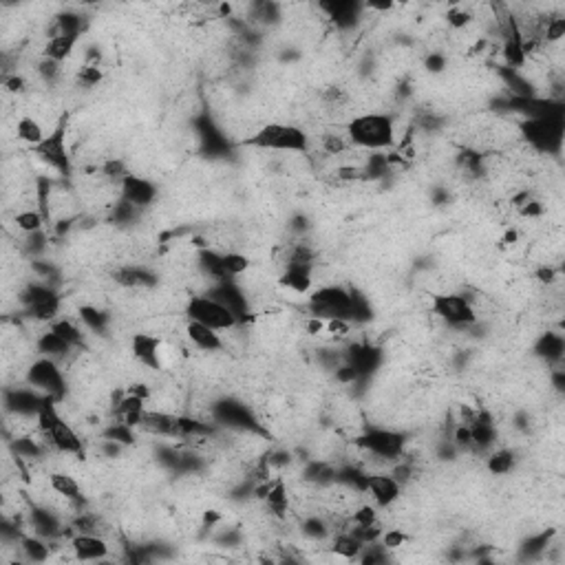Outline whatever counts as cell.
<instances>
[{"label":"cell","instance_id":"60d3db41","mask_svg":"<svg viewBox=\"0 0 565 565\" xmlns=\"http://www.w3.org/2000/svg\"><path fill=\"white\" fill-rule=\"evenodd\" d=\"M424 65H426V69H429L431 73H439V71H444L446 60H444V55H441V53H433V55H429V58L424 60Z\"/></svg>","mask_w":565,"mask_h":565},{"label":"cell","instance_id":"5bb4252c","mask_svg":"<svg viewBox=\"0 0 565 565\" xmlns=\"http://www.w3.org/2000/svg\"><path fill=\"white\" fill-rule=\"evenodd\" d=\"M366 491L371 493L378 506H389L400 497V481L393 475H369Z\"/></svg>","mask_w":565,"mask_h":565},{"label":"cell","instance_id":"f35d334b","mask_svg":"<svg viewBox=\"0 0 565 565\" xmlns=\"http://www.w3.org/2000/svg\"><path fill=\"white\" fill-rule=\"evenodd\" d=\"M470 20H472V18H470V13H466L464 9H451V11H448V22H451L453 27H466Z\"/></svg>","mask_w":565,"mask_h":565},{"label":"cell","instance_id":"f1b7e54d","mask_svg":"<svg viewBox=\"0 0 565 565\" xmlns=\"http://www.w3.org/2000/svg\"><path fill=\"white\" fill-rule=\"evenodd\" d=\"M42 223H44V217H42L40 210H27V212H20V215L16 217V225L27 234L40 232Z\"/></svg>","mask_w":565,"mask_h":565},{"label":"cell","instance_id":"ac0fdd59","mask_svg":"<svg viewBox=\"0 0 565 565\" xmlns=\"http://www.w3.org/2000/svg\"><path fill=\"white\" fill-rule=\"evenodd\" d=\"M115 279L124 287H152L157 283L155 274L144 270V267H121L115 274Z\"/></svg>","mask_w":565,"mask_h":565},{"label":"cell","instance_id":"1f68e13d","mask_svg":"<svg viewBox=\"0 0 565 565\" xmlns=\"http://www.w3.org/2000/svg\"><path fill=\"white\" fill-rule=\"evenodd\" d=\"M80 316H82V323L91 329V331H106V316L95 310V307H82L80 310Z\"/></svg>","mask_w":565,"mask_h":565},{"label":"cell","instance_id":"e0dca14e","mask_svg":"<svg viewBox=\"0 0 565 565\" xmlns=\"http://www.w3.org/2000/svg\"><path fill=\"white\" fill-rule=\"evenodd\" d=\"M49 484H51V488L58 495H62L71 503H78V506H80V503H84V495H82L80 484L75 481V477L67 475V472H53V475L49 477Z\"/></svg>","mask_w":565,"mask_h":565},{"label":"cell","instance_id":"74e56055","mask_svg":"<svg viewBox=\"0 0 565 565\" xmlns=\"http://www.w3.org/2000/svg\"><path fill=\"white\" fill-rule=\"evenodd\" d=\"M40 75L44 80H49L53 82L58 75H60V62H55V60H49V58H44L42 62H40Z\"/></svg>","mask_w":565,"mask_h":565},{"label":"cell","instance_id":"d6a6232c","mask_svg":"<svg viewBox=\"0 0 565 565\" xmlns=\"http://www.w3.org/2000/svg\"><path fill=\"white\" fill-rule=\"evenodd\" d=\"M223 265H225L227 274L234 279V277H241L243 272H248L250 261L239 252H230V254H223Z\"/></svg>","mask_w":565,"mask_h":565},{"label":"cell","instance_id":"277c9868","mask_svg":"<svg viewBox=\"0 0 565 565\" xmlns=\"http://www.w3.org/2000/svg\"><path fill=\"white\" fill-rule=\"evenodd\" d=\"M314 318H345L351 320V292L343 287H320L310 298Z\"/></svg>","mask_w":565,"mask_h":565},{"label":"cell","instance_id":"7bdbcfd3","mask_svg":"<svg viewBox=\"0 0 565 565\" xmlns=\"http://www.w3.org/2000/svg\"><path fill=\"white\" fill-rule=\"evenodd\" d=\"M221 519V514L217 512V510H208V512H204V528H210V526H215L217 521Z\"/></svg>","mask_w":565,"mask_h":565},{"label":"cell","instance_id":"836d02e7","mask_svg":"<svg viewBox=\"0 0 565 565\" xmlns=\"http://www.w3.org/2000/svg\"><path fill=\"white\" fill-rule=\"evenodd\" d=\"M75 78H78V84H80V86L91 88V86H95V84L102 80V71H100L98 67L86 65V67H82V69L78 71V75H75Z\"/></svg>","mask_w":565,"mask_h":565},{"label":"cell","instance_id":"83f0119b","mask_svg":"<svg viewBox=\"0 0 565 565\" xmlns=\"http://www.w3.org/2000/svg\"><path fill=\"white\" fill-rule=\"evenodd\" d=\"M512 464H514L512 453L501 448V451L491 455V460H488V470H491L493 475H506V472H510Z\"/></svg>","mask_w":565,"mask_h":565},{"label":"cell","instance_id":"f546056e","mask_svg":"<svg viewBox=\"0 0 565 565\" xmlns=\"http://www.w3.org/2000/svg\"><path fill=\"white\" fill-rule=\"evenodd\" d=\"M20 547H22V552L29 561H44L49 557V547L44 545L40 539H34V537H25L20 541Z\"/></svg>","mask_w":565,"mask_h":565},{"label":"cell","instance_id":"2e32d148","mask_svg":"<svg viewBox=\"0 0 565 565\" xmlns=\"http://www.w3.org/2000/svg\"><path fill=\"white\" fill-rule=\"evenodd\" d=\"M199 267L206 277H210L217 283H230L232 281V277L227 274V270L223 265V256L212 252V250H206V248L199 250Z\"/></svg>","mask_w":565,"mask_h":565},{"label":"cell","instance_id":"4fadbf2b","mask_svg":"<svg viewBox=\"0 0 565 565\" xmlns=\"http://www.w3.org/2000/svg\"><path fill=\"white\" fill-rule=\"evenodd\" d=\"M71 547H73V554L80 561H95V559L106 557V552H109V545H106L98 534H86V532L73 534Z\"/></svg>","mask_w":565,"mask_h":565},{"label":"cell","instance_id":"b9f144b4","mask_svg":"<svg viewBox=\"0 0 565 565\" xmlns=\"http://www.w3.org/2000/svg\"><path fill=\"white\" fill-rule=\"evenodd\" d=\"M5 88L11 91V93H18V91L25 88V82H22V78H18V75H11V78L5 80Z\"/></svg>","mask_w":565,"mask_h":565},{"label":"cell","instance_id":"8d00e7d4","mask_svg":"<svg viewBox=\"0 0 565 565\" xmlns=\"http://www.w3.org/2000/svg\"><path fill=\"white\" fill-rule=\"evenodd\" d=\"M354 524H356V526H373V524H378L375 508H371V506H360V508L354 512Z\"/></svg>","mask_w":565,"mask_h":565},{"label":"cell","instance_id":"4316f807","mask_svg":"<svg viewBox=\"0 0 565 565\" xmlns=\"http://www.w3.org/2000/svg\"><path fill=\"white\" fill-rule=\"evenodd\" d=\"M18 137L27 144H34V148L44 140V133H42V126L34 117H22L18 121Z\"/></svg>","mask_w":565,"mask_h":565},{"label":"cell","instance_id":"3957f363","mask_svg":"<svg viewBox=\"0 0 565 565\" xmlns=\"http://www.w3.org/2000/svg\"><path fill=\"white\" fill-rule=\"evenodd\" d=\"M186 314H188L190 320H194V323H201V325L212 327V329H217V331L232 329L239 323V318L230 310L223 307L221 303L212 300L210 296H194V298H190L188 300V307H186Z\"/></svg>","mask_w":565,"mask_h":565},{"label":"cell","instance_id":"7c38bea8","mask_svg":"<svg viewBox=\"0 0 565 565\" xmlns=\"http://www.w3.org/2000/svg\"><path fill=\"white\" fill-rule=\"evenodd\" d=\"M159 351H161V340L157 335L137 333L133 338V354L144 366H148V369H159L161 366Z\"/></svg>","mask_w":565,"mask_h":565},{"label":"cell","instance_id":"5b68a950","mask_svg":"<svg viewBox=\"0 0 565 565\" xmlns=\"http://www.w3.org/2000/svg\"><path fill=\"white\" fill-rule=\"evenodd\" d=\"M521 135L530 146L539 150H552L561 146L563 140V117H541L526 119L521 124Z\"/></svg>","mask_w":565,"mask_h":565},{"label":"cell","instance_id":"4dcf8cb0","mask_svg":"<svg viewBox=\"0 0 565 565\" xmlns=\"http://www.w3.org/2000/svg\"><path fill=\"white\" fill-rule=\"evenodd\" d=\"M104 437L113 441V444H133L135 437H133V429L126 424H121V422H115L111 424L109 429L104 431Z\"/></svg>","mask_w":565,"mask_h":565},{"label":"cell","instance_id":"7402d4cb","mask_svg":"<svg viewBox=\"0 0 565 565\" xmlns=\"http://www.w3.org/2000/svg\"><path fill=\"white\" fill-rule=\"evenodd\" d=\"M38 349L42 351L44 356L62 358V356H67V351L71 349V345H69L65 338H60L58 333H53V331L49 329L47 333H42L40 338H38Z\"/></svg>","mask_w":565,"mask_h":565},{"label":"cell","instance_id":"d6986e66","mask_svg":"<svg viewBox=\"0 0 565 565\" xmlns=\"http://www.w3.org/2000/svg\"><path fill=\"white\" fill-rule=\"evenodd\" d=\"M75 40H78L75 36H55V38H49L47 47H44V58L55 60V62H62V60H67V55L73 51Z\"/></svg>","mask_w":565,"mask_h":565},{"label":"cell","instance_id":"30bf717a","mask_svg":"<svg viewBox=\"0 0 565 565\" xmlns=\"http://www.w3.org/2000/svg\"><path fill=\"white\" fill-rule=\"evenodd\" d=\"M215 418L227 426H237L243 431H258V424L254 416L248 411V406H243L232 400H223L215 406Z\"/></svg>","mask_w":565,"mask_h":565},{"label":"cell","instance_id":"52a82bcc","mask_svg":"<svg viewBox=\"0 0 565 565\" xmlns=\"http://www.w3.org/2000/svg\"><path fill=\"white\" fill-rule=\"evenodd\" d=\"M433 312L444 320L448 325L455 327H464V325H472L477 320V314L472 310L470 300H466L464 296L457 294H441L433 300Z\"/></svg>","mask_w":565,"mask_h":565},{"label":"cell","instance_id":"d4e9b609","mask_svg":"<svg viewBox=\"0 0 565 565\" xmlns=\"http://www.w3.org/2000/svg\"><path fill=\"white\" fill-rule=\"evenodd\" d=\"M51 331L58 333L60 338H65L71 347H80L84 343V335L80 331V327L71 323L69 318H60V320H53L51 323Z\"/></svg>","mask_w":565,"mask_h":565},{"label":"cell","instance_id":"9a60e30c","mask_svg":"<svg viewBox=\"0 0 565 565\" xmlns=\"http://www.w3.org/2000/svg\"><path fill=\"white\" fill-rule=\"evenodd\" d=\"M186 331H188V338L204 351H219L223 347L221 335L217 333V329H212V327H206L201 323H194V320H190Z\"/></svg>","mask_w":565,"mask_h":565},{"label":"cell","instance_id":"603a6c76","mask_svg":"<svg viewBox=\"0 0 565 565\" xmlns=\"http://www.w3.org/2000/svg\"><path fill=\"white\" fill-rule=\"evenodd\" d=\"M265 503H267V508L272 514H277V517H283L289 508V497H287V488L283 481H277V484H272L270 488V493L265 497Z\"/></svg>","mask_w":565,"mask_h":565},{"label":"cell","instance_id":"484cf974","mask_svg":"<svg viewBox=\"0 0 565 565\" xmlns=\"http://www.w3.org/2000/svg\"><path fill=\"white\" fill-rule=\"evenodd\" d=\"M333 550H335V554H340L345 559H356L364 550V545L351 532H343L333 539Z\"/></svg>","mask_w":565,"mask_h":565},{"label":"cell","instance_id":"7a4b0ae2","mask_svg":"<svg viewBox=\"0 0 565 565\" xmlns=\"http://www.w3.org/2000/svg\"><path fill=\"white\" fill-rule=\"evenodd\" d=\"M250 146L267 148V150H305L307 148V135L296 126L287 124H267L258 128L250 140Z\"/></svg>","mask_w":565,"mask_h":565},{"label":"cell","instance_id":"ffe728a7","mask_svg":"<svg viewBox=\"0 0 565 565\" xmlns=\"http://www.w3.org/2000/svg\"><path fill=\"white\" fill-rule=\"evenodd\" d=\"M563 338L559 333H545L541 335V340L537 343V354L545 358L547 362H557L563 358Z\"/></svg>","mask_w":565,"mask_h":565},{"label":"cell","instance_id":"6da1fadb","mask_svg":"<svg viewBox=\"0 0 565 565\" xmlns=\"http://www.w3.org/2000/svg\"><path fill=\"white\" fill-rule=\"evenodd\" d=\"M349 140L354 146L380 150L393 144L395 131L393 121L387 115H360L349 124Z\"/></svg>","mask_w":565,"mask_h":565},{"label":"cell","instance_id":"e575fe53","mask_svg":"<svg viewBox=\"0 0 565 565\" xmlns=\"http://www.w3.org/2000/svg\"><path fill=\"white\" fill-rule=\"evenodd\" d=\"M323 148H325V152H329V155H343V152L349 148V142L343 135H325Z\"/></svg>","mask_w":565,"mask_h":565},{"label":"cell","instance_id":"d590c367","mask_svg":"<svg viewBox=\"0 0 565 565\" xmlns=\"http://www.w3.org/2000/svg\"><path fill=\"white\" fill-rule=\"evenodd\" d=\"M303 530H305V534H307L310 539H325L327 537V526L316 517L307 519V521L303 524Z\"/></svg>","mask_w":565,"mask_h":565},{"label":"cell","instance_id":"8fae6325","mask_svg":"<svg viewBox=\"0 0 565 565\" xmlns=\"http://www.w3.org/2000/svg\"><path fill=\"white\" fill-rule=\"evenodd\" d=\"M121 199H126L128 204L142 208V206H148L152 199L157 197V190L155 186L148 181V179H142L137 175H126L121 179Z\"/></svg>","mask_w":565,"mask_h":565},{"label":"cell","instance_id":"44dd1931","mask_svg":"<svg viewBox=\"0 0 565 565\" xmlns=\"http://www.w3.org/2000/svg\"><path fill=\"white\" fill-rule=\"evenodd\" d=\"M281 285L292 289V292L305 294L312 287V274L305 270H296V267H285V274L281 277Z\"/></svg>","mask_w":565,"mask_h":565},{"label":"cell","instance_id":"8992f818","mask_svg":"<svg viewBox=\"0 0 565 565\" xmlns=\"http://www.w3.org/2000/svg\"><path fill=\"white\" fill-rule=\"evenodd\" d=\"M29 385H32L38 393H42L44 398L58 400L65 395V378L62 371L58 369V364L49 358L38 360L32 369H29Z\"/></svg>","mask_w":565,"mask_h":565},{"label":"cell","instance_id":"ab89813d","mask_svg":"<svg viewBox=\"0 0 565 565\" xmlns=\"http://www.w3.org/2000/svg\"><path fill=\"white\" fill-rule=\"evenodd\" d=\"M406 534L400 532V530H389L385 534V547H400L402 543H406Z\"/></svg>","mask_w":565,"mask_h":565},{"label":"cell","instance_id":"9c48e42d","mask_svg":"<svg viewBox=\"0 0 565 565\" xmlns=\"http://www.w3.org/2000/svg\"><path fill=\"white\" fill-rule=\"evenodd\" d=\"M65 137H67V124H65V119H62L53 128V133L44 137V140L36 146V152L47 164H51L55 171H60L62 175H69L71 173V164H69V157H67V142H65Z\"/></svg>","mask_w":565,"mask_h":565},{"label":"cell","instance_id":"ba28073f","mask_svg":"<svg viewBox=\"0 0 565 565\" xmlns=\"http://www.w3.org/2000/svg\"><path fill=\"white\" fill-rule=\"evenodd\" d=\"M358 446H362L364 451H369L371 455L380 457V460H395V457H400L404 451V437L395 431L373 429L358 439Z\"/></svg>","mask_w":565,"mask_h":565},{"label":"cell","instance_id":"cb8c5ba5","mask_svg":"<svg viewBox=\"0 0 565 565\" xmlns=\"http://www.w3.org/2000/svg\"><path fill=\"white\" fill-rule=\"evenodd\" d=\"M32 524H34L36 532L42 534V537H53V534H58V530H60L55 514L49 510H42V508L32 510Z\"/></svg>","mask_w":565,"mask_h":565}]
</instances>
